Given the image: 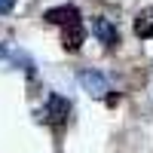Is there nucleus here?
Instances as JSON below:
<instances>
[{
	"label": "nucleus",
	"mask_w": 153,
	"mask_h": 153,
	"mask_svg": "<svg viewBox=\"0 0 153 153\" xmlns=\"http://www.w3.org/2000/svg\"><path fill=\"white\" fill-rule=\"evenodd\" d=\"M46 126H65L68 123V117H71V101L68 98H61V95H49V101H46V107L37 113Z\"/></svg>",
	"instance_id": "obj_1"
},
{
	"label": "nucleus",
	"mask_w": 153,
	"mask_h": 153,
	"mask_svg": "<svg viewBox=\"0 0 153 153\" xmlns=\"http://www.w3.org/2000/svg\"><path fill=\"white\" fill-rule=\"evenodd\" d=\"M76 80H80L83 89H86L89 95H95V98H107V92H110L107 76L98 74V71H76Z\"/></svg>",
	"instance_id": "obj_2"
},
{
	"label": "nucleus",
	"mask_w": 153,
	"mask_h": 153,
	"mask_svg": "<svg viewBox=\"0 0 153 153\" xmlns=\"http://www.w3.org/2000/svg\"><path fill=\"white\" fill-rule=\"evenodd\" d=\"M86 40V28H83V19H74L68 25H61V43H65L68 52H76Z\"/></svg>",
	"instance_id": "obj_3"
},
{
	"label": "nucleus",
	"mask_w": 153,
	"mask_h": 153,
	"mask_svg": "<svg viewBox=\"0 0 153 153\" xmlns=\"http://www.w3.org/2000/svg\"><path fill=\"white\" fill-rule=\"evenodd\" d=\"M92 31H95V37L101 43H104V49H117L120 46V31H117V25L113 22H107V19H92Z\"/></svg>",
	"instance_id": "obj_4"
},
{
	"label": "nucleus",
	"mask_w": 153,
	"mask_h": 153,
	"mask_svg": "<svg viewBox=\"0 0 153 153\" xmlns=\"http://www.w3.org/2000/svg\"><path fill=\"white\" fill-rule=\"evenodd\" d=\"M49 25H58V28H61V25H68V22H74V19H83L80 16V9H76V6H52V9H46V16H43Z\"/></svg>",
	"instance_id": "obj_5"
},
{
	"label": "nucleus",
	"mask_w": 153,
	"mask_h": 153,
	"mask_svg": "<svg viewBox=\"0 0 153 153\" xmlns=\"http://www.w3.org/2000/svg\"><path fill=\"white\" fill-rule=\"evenodd\" d=\"M135 34L141 40H153V6H147L141 16L135 19Z\"/></svg>",
	"instance_id": "obj_6"
},
{
	"label": "nucleus",
	"mask_w": 153,
	"mask_h": 153,
	"mask_svg": "<svg viewBox=\"0 0 153 153\" xmlns=\"http://www.w3.org/2000/svg\"><path fill=\"white\" fill-rule=\"evenodd\" d=\"M12 9H16V0H0V16H6Z\"/></svg>",
	"instance_id": "obj_7"
}]
</instances>
